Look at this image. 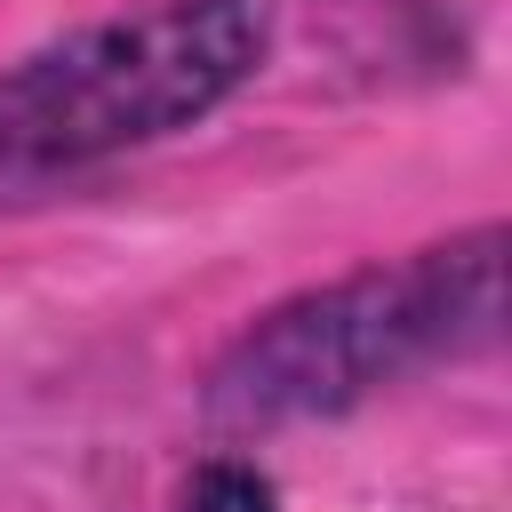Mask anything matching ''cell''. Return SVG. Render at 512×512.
<instances>
[{
  "label": "cell",
  "mask_w": 512,
  "mask_h": 512,
  "mask_svg": "<svg viewBox=\"0 0 512 512\" xmlns=\"http://www.w3.org/2000/svg\"><path fill=\"white\" fill-rule=\"evenodd\" d=\"M504 320V232L480 224L464 240L416 248L400 264H368L336 288H312L264 312L208 376V416L264 432L296 416H336L432 360L480 352Z\"/></svg>",
  "instance_id": "6da1fadb"
},
{
  "label": "cell",
  "mask_w": 512,
  "mask_h": 512,
  "mask_svg": "<svg viewBox=\"0 0 512 512\" xmlns=\"http://www.w3.org/2000/svg\"><path fill=\"white\" fill-rule=\"evenodd\" d=\"M264 56L256 0H152L0 80V168H80L216 112Z\"/></svg>",
  "instance_id": "7a4b0ae2"
},
{
  "label": "cell",
  "mask_w": 512,
  "mask_h": 512,
  "mask_svg": "<svg viewBox=\"0 0 512 512\" xmlns=\"http://www.w3.org/2000/svg\"><path fill=\"white\" fill-rule=\"evenodd\" d=\"M192 512H272V480H264L256 464L216 456V464H200V480H192Z\"/></svg>",
  "instance_id": "3957f363"
}]
</instances>
